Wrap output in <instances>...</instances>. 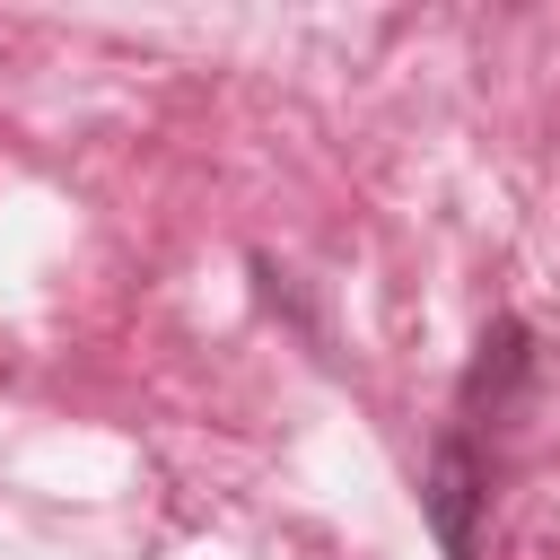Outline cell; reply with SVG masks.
<instances>
[{
	"label": "cell",
	"mask_w": 560,
	"mask_h": 560,
	"mask_svg": "<svg viewBox=\"0 0 560 560\" xmlns=\"http://www.w3.org/2000/svg\"><path fill=\"white\" fill-rule=\"evenodd\" d=\"M420 508H429V525H438L446 560H472V551H481V542H472V508H481V464H472V446H464V438H446V446L429 455V490H420Z\"/></svg>",
	"instance_id": "6da1fadb"
},
{
	"label": "cell",
	"mask_w": 560,
	"mask_h": 560,
	"mask_svg": "<svg viewBox=\"0 0 560 560\" xmlns=\"http://www.w3.org/2000/svg\"><path fill=\"white\" fill-rule=\"evenodd\" d=\"M525 359H534V350H525V324H508V315H499V324L481 332L472 368H464V411H481V402L499 411V402L525 385Z\"/></svg>",
	"instance_id": "7a4b0ae2"
}]
</instances>
